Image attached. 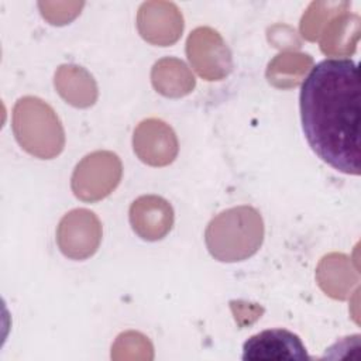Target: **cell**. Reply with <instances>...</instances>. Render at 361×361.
<instances>
[{
  "instance_id": "ba28073f",
  "label": "cell",
  "mask_w": 361,
  "mask_h": 361,
  "mask_svg": "<svg viewBox=\"0 0 361 361\" xmlns=\"http://www.w3.org/2000/svg\"><path fill=\"white\" fill-rule=\"evenodd\" d=\"M137 28L149 44L168 47L180 38L183 17L171 1H145L137 14Z\"/></svg>"
},
{
  "instance_id": "277c9868",
  "label": "cell",
  "mask_w": 361,
  "mask_h": 361,
  "mask_svg": "<svg viewBox=\"0 0 361 361\" xmlns=\"http://www.w3.org/2000/svg\"><path fill=\"white\" fill-rule=\"evenodd\" d=\"M123 165L111 151L87 154L76 165L71 188L73 195L83 202H97L107 197L120 183Z\"/></svg>"
},
{
  "instance_id": "9a60e30c",
  "label": "cell",
  "mask_w": 361,
  "mask_h": 361,
  "mask_svg": "<svg viewBox=\"0 0 361 361\" xmlns=\"http://www.w3.org/2000/svg\"><path fill=\"white\" fill-rule=\"evenodd\" d=\"M313 59L307 54L282 52L275 56L267 68V79L279 89H290L298 86L306 72L312 68Z\"/></svg>"
},
{
  "instance_id": "4fadbf2b",
  "label": "cell",
  "mask_w": 361,
  "mask_h": 361,
  "mask_svg": "<svg viewBox=\"0 0 361 361\" xmlns=\"http://www.w3.org/2000/svg\"><path fill=\"white\" fill-rule=\"evenodd\" d=\"M361 20L347 11L333 17L320 34V49L330 56H350L360 39Z\"/></svg>"
},
{
  "instance_id": "7c38bea8",
  "label": "cell",
  "mask_w": 361,
  "mask_h": 361,
  "mask_svg": "<svg viewBox=\"0 0 361 361\" xmlns=\"http://www.w3.org/2000/svg\"><path fill=\"white\" fill-rule=\"evenodd\" d=\"M54 85L59 96L73 107H90L97 99L93 76L78 65H61L55 72Z\"/></svg>"
},
{
  "instance_id": "9c48e42d",
  "label": "cell",
  "mask_w": 361,
  "mask_h": 361,
  "mask_svg": "<svg viewBox=\"0 0 361 361\" xmlns=\"http://www.w3.org/2000/svg\"><path fill=\"white\" fill-rule=\"evenodd\" d=\"M243 360H309V355L298 334L286 329H269L244 343Z\"/></svg>"
},
{
  "instance_id": "5bb4252c",
  "label": "cell",
  "mask_w": 361,
  "mask_h": 361,
  "mask_svg": "<svg viewBox=\"0 0 361 361\" xmlns=\"http://www.w3.org/2000/svg\"><path fill=\"white\" fill-rule=\"evenodd\" d=\"M151 82L158 93L165 97H182L195 87V76L178 58H162L151 71Z\"/></svg>"
},
{
  "instance_id": "5b68a950",
  "label": "cell",
  "mask_w": 361,
  "mask_h": 361,
  "mask_svg": "<svg viewBox=\"0 0 361 361\" xmlns=\"http://www.w3.org/2000/svg\"><path fill=\"white\" fill-rule=\"evenodd\" d=\"M186 55L192 68L206 80H221L233 68L231 52L223 37L210 27H199L186 41Z\"/></svg>"
},
{
  "instance_id": "6da1fadb",
  "label": "cell",
  "mask_w": 361,
  "mask_h": 361,
  "mask_svg": "<svg viewBox=\"0 0 361 361\" xmlns=\"http://www.w3.org/2000/svg\"><path fill=\"white\" fill-rule=\"evenodd\" d=\"M360 71L347 58L312 68L300 90V118L312 149L334 169L360 175Z\"/></svg>"
},
{
  "instance_id": "30bf717a",
  "label": "cell",
  "mask_w": 361,
  "mask_h": 361,
  "mask_svg": "<svg viewBox=\"0 0 361 361\" xmlns=\"http://www.w3.org/2000/svg\"><path fill=\"white\" fill-rule=\"evenodd\" d=\"M130 224L142 240H161L173 226V209L161 196H140L130 206Z\"/></svg>"
},
{
  "instance_id": "d6986e66",
  "label": "cell",
  "mask_w": 361,
  "mask_h": 361,
  "mask_svg": "<svg viewBox=\"0 0 361 361\" xmlns=\"http://www.w3.org/2000/svg\"><path fill=\"white\" fill-rule=\"evenodd\" d=\"M230 307H231L234 319L240 327L252 324L264 313L262 306H259L257 303H248L244 300H231Z\"/></svg>"
},
{
  "instance_id": "52a82bcc",
  "label": "cell",
  "mask_w": 361,
  "mask_h": 361,
  "mask_svg": "<svg viewBox=\"0 0 361 361\" xmlns=\"http://www.w3.org/2000/svg\"><path fill=\"white\" fill-rule=\"evenodd\" d=\"M133 147L137 157L151 166H166L178 155V138L169 124L159 118L142 120L134 130Z\"/></svg>"
},
{
  "instance_id": "3957f363",
  "label": "cell",
  "mask_w": 361,
  "mask_h": 361,
  "mask_svg": "<svg viewBox=\"0 0 361 361\" xmlns=\"http://www.w3.org/2000/svg\"><path fill=\"white\" fill-rule=\"evenodd\" d=\"M13 133L28 154L52 159L65 147V131L54 109L35 96L17 100L13 109Z\"/></svg>"
},
{
  "instance_id": "8992f818",
  "label": "cell",
  "mask_w": 361,
  "mask_h": 361,
  "mask_svg": "<svg viewBox=\"0 0 361 361\" xmlns=\"http://www.w3.org/2000/svg\"><path fill=\"white\" fill-rule=\"evenodd\" d=\"M102 234V223L93 212L73 209L61 219L56 228V243L65 257L82 261L97 251Z\"/></svg>"
},
{
  "instance_id": "e0dca14e",
  "label": "cell",
  "mask_w": 361,
  "mask_h": 361,
  "mask_svg": "<svg viewBox=\"0 0 361 361\" xmlns=\"http://www.w3.org/2000/svg\"><path fill=\"white\" fill-rule=\"evenodd\" d=\"M152 344L138 331L121 333L111 347L113 360H152Z\"/></svg>"
},
{
  "instance_id": "ac0fdd59",
  "label": "cell",
  "mask_w": 361,
  "mask_h": 361,
  "mask_svg": "<svg viewBox=\"0 0 361 361\" xmlns=\"http://www.w3.org/2000/svg\"><path fill=\"white\" fill-rule=\"evenodd\" d=\"M42 17L54 25H63L72 21L83 7L78 1H42L38 3Z\"/></svg>"
},
{
  "instance_id": "8fae6325",
  "label": "cell",
  "mask_w": 361,
  "mask_h": 361,
  "mask_svg": "<svg viewBox=\"0 0 361 361\" xmlns=\"http://www.w3.org/2000/svg\"><path fill=\"white\" fill-rule=\"evenodd\" d=\"M316 279L326 295L343 300L351 295L360 278L351 258L345 254L331 252L320 259L316 269Z\"/></svg>"
},
{
  "instance_id": "2e32d148",
  "label": "cell",
  "mask_w": 361,
  "mask_h": 361,
  "mask_svg": "<svg viewBox=\"0 0 361 361\" xmlns=\"http://www.w3.org/2000/svg\"><path fill=\"white\" fill-rule=\"evenodd\" d=\"M348 1H313L300 20V32L305 39L316 41L320 38L329 21L350 8Z\"/></svg>"
},
{
  "instance_id": "7a4b0ae2",
  "label": "cell",
  "mask_w": 361,
  "mask_h": 361,
  "mask_svg": "<svg viewBox=\"0 0 361 361\" xmlns=\"http://www.w3.org/2000/svg\"><path fill=\"white\" fill-rule=\"evenodd\" d=\"M204 241L212 257L221 262H237L252 257L264 241V221L251 206L223 210L210 220Z\"/></svg>"
}]
</instances>
